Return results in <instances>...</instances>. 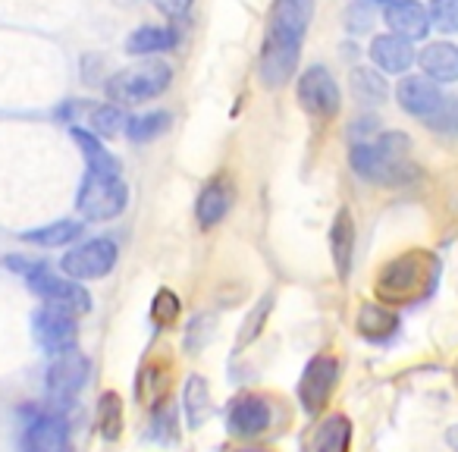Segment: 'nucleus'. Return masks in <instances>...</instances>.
Instances as JSON below:
<instances>
[{
  "mask_svg": "<svg viewBox=\"0 0 458 452\" xmlns=\"http://www.w3.org/2000/svg\"><path fill=\"white\" fill-rule=\"evenodd\" d=\"M314 20V0H274L264 29L258 79L267 89H283L295 76L308 26Z\"/></svg>",
  "mask_w": 458,
  "mask_h": 452,
  "instance_id": "f257e3e1",
  "label": "nucleus"
},
{
  "mask_svg": "<svg viewBox=\"0 0 458 452\" xmlns=\"http://www.w3.org/2000/svg\"><path fill=\"white\" fill-rule=\"evenodd\" d=\"M408 154H411V139L405 132H383L374 139L355 141L349 151V164L368 183L393 185L408 179V173H411Z\"/></svg>",
  "mask_w": 458,
  "mask_h": 452,
  "instance_id": "f03ea898",
  "label": "nucleus"
},
{
  "mask_svg": "<svg viewBox=\"0 0 458 452\" xmlns=\"http://www.w3.org/2000/svg\"><path fill=\"white\" fill-rule=\"evenodd\" d=\"M10 270H16L20 277H26L29 289L38 295L45 305L60 308V311H70V314H85L91 311V295L82 283L70 280V277H60L47 268L45 261H29V258H7Z\"/></svg>",
  "mask_w": 458,
  "mask_h": 452,
  "instance_id": "7ed1b4c3",
  "label": "nucleus"
},
{
  "mask_svg": "<svg viewBox=\"0 0 458 452\" xmlns=\"http://www.w3.org/2000/svg\"><path fill=\"white\" fill-rule=\"evenodd\" d=\"M129 189L120 170H85L76 208L85 220H114L126 210Z\"/></svg>",
  "mask_w": 458,
  "mask_h": 452,
  "instance_id": "20e7f679",
  "label": "nucleus"
},
{
  "mask_svg": "<svg viewBox=\"0 0 458 452\" xmlns=\"http://www.w3.org/2000/svg\"><path fill=\"white\" fill-rule=\"evenodd\" d=\"M173 82V66L164 60H145L135 64L129 70H120L116 76H110L107 82V98L114 104H145L160 98Z\"/></svg>",
  "mask_w": 458,
  "mask_h": 452,
  "instance_id": "39448f33",
  "label": "nucleus"
},
{
  "mask_svg": "<svg viewBox=\"0 0 458 452\" xmlns=\"http://www.w3.org/2000/svg\"><path fill=\"white\" fill-rule=\"evenodd\" d=\"M22 452H72L70 424L54 408H26V424L20 437Z\"/></svg>",
  "mask_w": 458,
  "mask_h": 452,
  "instance_id": "423d86ee",
  "label": "nucleus"
},
{
  "mask_svg": "<svg viewBox=\"0 0 458 452\" xmlns=\"http://www.w3.org/2000/svg\"><path fill=\"white\" fill-rule=\"evenodd\" d=\"M89 374H91V362L79 349L54 355V362L47 364V371H45L47 399H51L54 405H70V402L82 393L85 383H89Z\"/></svg>",
  "mask_w": 458,
  "mask_h": 452,
  "instance_id": "0eeeda50",
  "label": "nucleus"
},
{
  "mask_svg": "<svg viewBox=\"0 0 458 452\" xmlns=\"http://www.w3.org/2000/svg\"><path fill=\"white\" fill-rule=\"evenodd\" d=\"M430 277V258L418 255H402L395 261H389L386 268L380 270V280H377V293L386 302H408L418 295L420 283Z\"/></svg>",
  "mask_w": 458,
  "mask_h": 452,
  "instance_id": "6e6552de",
  "label": "nucleus"
},
{
  "mask_svg": "<svg viewBox=\"0 0 458 452\" xmlns=\"http://www.w3.org/2000/svg\"><path fill=\"white\" fill-rule=\"evenodd\" d=\"M295 91H299L301 110H305L308 116H314V120H330V116H336L339 107H343V95H339L336 79L320 64L308 66V70L301 72Z\"/></svg>",
  "mask_w": 458,
  "mask_h": 452,
  "instance_id": "1a4fd4ad",
  "label": "nucleus"
},
{
  "mask_svg": "<svg viewBox=\"0 0 458 452\" xmlns=\"http://www.w3.org/2000/svg\"><path fill=\"white\" fill-rule=\"evenodd\" d=\"M116 243L114 239H89V243L76 245L72 252H66L60 268L70 280L82 283V280H101L110 270L116 268Z\"/></svg>",
  "mask_w": 458,
  "mask_h": 452,
  "instance_id": "9d476101",
  "label": "nucleus"
},
{
  "mask_svg": "<svg viewBox=\"0 0 458 452\" xmlns=\"http://www.w3.org/2000/svg\"><path fill=\"white\" fill-rule=\"evenodd\" d=\"M339 383V362L333 355H327V352H320V355H314L311 362H308L305 374H301V383H299V399H301V408H305L308 414H318L327 408V402H330L333 389H336Z\"/></svg>",
  "mask_w": 458,
  "mask_h": 452,
  "instance_id": "9b49d317",
  "label": "nucleus"
},
{
  "mask_svg": "<svg viewBox=\"0 0 458 452\" xmlns=\"http://www.w3.org/2000/svg\"><path fill=\"white\" fill-rule=\"evenodd\" d=\"M32 333H35V343L51 358L60 355V352H70L76 349V339H79L76 314L45 305L32 314Z\"/></svg>",
  "mask_w": 458,
  "mask_h": 452,
  "instance_id": "f8f14e48",
  "label": "nucleus"
},
{
  "mask_svg": "<svg viewBox=\"0 0 458 452\" xmlns=\"http://www.w3.org/2000/svg\"><path fill=\"white\" fill-rule=\"evenodd\" d=\"M445 91L437 82H430L427 76H405L395 89V101L405 114H411L414 120L427 123L437 116V110L445 104Z\"/></svg>",
  "mask_w": 458,
  "mask_h": 452,
  "instance_id": "ddd939ff",
  "label": "nucleus"
},
{
  "mask_svg": "<svg viewBox=\"0 0 458 452\" xmlns=\"http://www.w3.org/2000/svg\"><path fill=\"white\" fill-rule=\"evenodd\" d=\"M274 421V412H270V402L264 396H239L233 405H229V414H226V427L233 437L239 439H255L261 437L264 431L270 427Z\"/></svg>",
  "mask_w": 458,
  "mask_h": 452,
  "instance_id": "4468645a",
  "label": "nucleus"
},
{
  "mask_svg": "<svg viewBox=\"0 0 458 452\" xmlns=\"http://www.w3.org/2000/svg\"><path fill=\"white\" fill-rule=\"evenodd\" d=\"M233 201H236V185L229 183V176H214L195 201L198 223H201L204 230L216 226L220 220H226V214L233 210Z\"/></svg>",
  "mask_w": 458,
  "mask_h": 452,
  "instance_id": "2eb2a0df",
  "label": "nucleus"
},
{
  "mask_svg": "<svg viewBox=\"0 0 458 452\" xmlns=\"http://www.w3.org/2000/svg\"><path fill=\"white\" fill-rule=\"evenodd\" d=\"M370 60H374L377 72H383V76H402V72L411 70L418 54H414L411 41L386 32V35H377V38L370 41Z\"/></svg>",
  "mask_w": 458,
  "mask_h": 452,
  "instance_id": "dca6fc26",
  "label": "nucleus"
},
{
  "mask_svg": "<svg viewBox=\"0 0 458 452\" xmlns=\"http://www.w3.org/2000/svg\"><path fill=\"white\" fill-rule=\"evenodd\" d=\"M383 20H386L389 35H399L405 41H420L430 32V16H427V7H420L418 0H399L393 7L383 10Z\"/></svg>",
  "mask_w": 458,
  "mask_h": 452,
  "instance_id": "f3484780",
  "label": "nucleus"
},
{
  "mask_svg": "<svg viewBox=\"0 0 458 452\" xmlns=\"http://www.w3.org/2000/svg\"><path fill=\"white\" fill-rule=\"evenodd\" d=\"M418 64L424 76L437 85L458 82V47L452 41H433L418 54Z\"/></svg>",
  "mask_w": 458,
  "mask_h": 452,
  "instance_id": "a211bd4d",
  "label": "nucleus"
},
{
  "mask_svg": "<svg viewBox=\"0 0 458 452\" xmlns=\"http://www.w3.org/2000/svg\"><path fill=\"white\" fill-rule=\"evenodd\" d=\"M330 252H333V264H336L339 280H349L352 255H355V220H352V210L349 208H339L336 220H333Z\"/></svg>",
  "mask_w": 458,
  "mask_h": 452,
  "instance_id": "6ab92c4d",
  "label": "nucleus"
},
{
  "mask_svg": "<svg viewBox=\"0 0 458 452\" xmlns=\"http://www.w3.org/2000/svg\"><path fill=\"white\" fill-rule=\"evenodd\" d=\"M179 45L176 29L170 26H141L126 38V54L132 57H154V54H166Z\"/></svg>",
  "mask_w": 458,
  "mask_h": 452,
  "instance_id": "aec40b11",
  "label": "nucleus"
},
{
  "mask_svg": "<svg viewBox=\"0 0 458 452\" xmlns=\"http://www.w3.org/2000/svg\"><path fill=\"white\" fill-rule=\"evenodd\" d=\"M182 412H185V424H189L191 431H198V427L210 418V387L201 374H191L189 380H185Z\"/></svg>",
  "mask_w": 458,
  "mask_h": 452,
  "instance_id": "412c9836",
  "label": "nucleus"
},
{
  "mask_svg": "<svg viewBox=\"0 0 458 452\" xmlns=\"http://www.w3.org/2000/svg\"><path fill=\"white\" fill-rule=\"evenodd\" d=\"M79 233H82V223L57 220L47 223V226H38V230L22 233V243L38 245V249H60V245H70L72 239H79Z\"/></svg>",
  "mask_w": 458,
  "mask_h": 452,
  "instance_id": "4be33fe9",
  "label": "nucleus"
},
{
  "mask_svg": "<svg viewBox=\"0 0 458 452\" xmlns=\"http://www.w3.org/2000/svg\"><path fill=\"white\" fill-rule=\"evenodd\" d=\"M352 95H355L358 104H368V107H374V104L386 101L389 85H386V79H383V72L355 70V72H352Z\"/></svg>",
  "mask_w": 458,
  "mask_h": 452,
  "instance_id": "5701e85b",
  "label": "nucleus"
},
{
  "mask_svg": "<svg viewBox=\"0 0 458 452\" xmlns=\"http://www.w3.org/2000/svg\"><path fill=\"white\" fill-rule=\"evenodd\" d=\"M70 135L76 139V145L82 148V158H85V164H89V170H120V160L98 141V135L85 132V129H79V126H72Z\"/></svg>",
  "mask_w": 458,
  "mask_h": 452,
  "instance_id": "b1692460",
  "label": "nucleus"
},
{
  "mask_svg": "<svg viewBox=\"0 0 458 452\" xmlns=\"http://www.w3.org/2000/svg\"><path fill=\"white\" fill-rule=\"evenodd\" d=\"M349 443H352L349 418L336 414V418H330L318 431V437H314V452H349Z\"/></svg>",
  "mask_w": 458,
  "mask_h": 452,
  "instance_id": "393cba45",
  "label": "nucleus"
},
{
  "mask_svg": "<svg viewBox=\"0 0 458 452\" xmlns=\"http://www.w3.org/2000/svg\"><path fill=\"white\" fill-rule=\"evenodd\" d=\"M393 330H395V318L383 305H377V302H368L358 311V333H364L368 339H386Z\"/></svg>",
  "mask_w": 458,
  "mask_h": 452,
  "instance_id": "a878e982",
  "label": "nucleus"
},
{
  "mask_svg": "<svg viewBox=\"0 0 458 452\" xmlns=\"http://www.w3.org/2000/svg\"><path fill=\"white\" fill-rule=\"evenodd\" d=\"M170 129V114L166 110H154V114H141L126 120V135L129 141H151L157 139L160 132Z\"/></svg>",
  "mask_w": 458,
  "mask_h": 452,
  "instance_id": "bb28decb",
  "label": "nucleus"
},
{
  "mask_svg": "<svg viewBox=\"0 0 458 452\" xmlns=\"http://www.w3.org/2000/svg\"><path fill=\"white\" fill-rule=\"evenodd\" d=\"M98 427H101L104 439H116L123 431V402L116 393H104L98 402Z\"/></svg>",
  "mask_w": 458,
  "mask_h": 452,
  "instance_id": "cd10ccee",
  "label": "nucleus"
},
{
  "mask_svg": "<svg viewBox=\"0 0 458 452\" xmlns=\"http://www.w3.org/2000/svg\"><path fill=\"white\" fill-rule=\"evenodd\" d=\"M267 314H270V295L261 302V305L251 308L249 318L242 320V327H239V337H236V349H249V345L261 337L264 324H267Z\"/></svg>",
  "mask_w": 458,
  "mask_h": 452,
  "instance_id": "c85d7f7f",
  "label": "nucleus"
},
{
  "mask_svg": "<svg viewBox=\"0 0 458 452\" xmlns=\"http://www.w3.org/2000/svg\"><path fill=\"white\" fill-rule=\"evenodd\" d=\"M427 16H430V29H437V32L443 35L458 32V0H430Z\"/></svg>",
  "mask_w": 458,
  "mask_h": 452,
  "instance_id": "c756f323",
  "label": "nucleus"
},
{
  "mask_svg": "<svg viewBox=\"0 0 458 452\" xmlns=\"http://www.w3.org/2000/svg\"><path fill=\"white\" fill-rule=\"evenodd\" d=\"M126 129V116H123V110L116 107V104H104V107H98L95 114H91V135H116Z\"/></svg>",
  "mask_w": 458,
  "mask_h": 452,
  "instance_id": "7c9ffc66",
  "label": "nucleus"
},
{
  "mask_svg": "<svg viewBox=\"0 0 458 452\" xmlns=\"http://www.w3.org/2000/svg\"><path fill=\"white\" fill-rule=\"evenodd\" d=\"M164 387H166V377H164V371H160V364H148V368L141 371L139 383H135V393H139V399L145 402V405H151V402H160Z\"/></svg>",
  "mask_w": 458,
  "mask_h": 452,
  "instance_id": "2f4dec72",
  "label": "nucleus"
},
{
  "mask_svg": "<svg viewBox=\"0 0 458 452\" xmlns=\"http://www.w3.org/2000/svg\"><path fill=\"white\" fill-rule=\"evenodd\" d=\"M430 132H439V135H458V98L449 95L445 98V104L437 110V116L433 120L424 123Z\"/></svg>",
  "mask_w": 458,
  "mask_h": 452,
  "instance_id": "473e14b6",
  "label": "nucleus"
},
{
  "mask_svg": "<svg viewBox=\"0 0 458 452\" xmlns=\"http://www.w3.org/2000/svg\"><path fill=\"white\" fill-rule=\"evenodd\" d=\"M210 333H214V318H210V314H198V318L185 327V345H189L191 352H198L210 339Z\"/></svg>",
  "mask_w": 458,
  "mask_h": 452,
  "instance_id": "72a5a7b5",
  "label": "nucleus"
},
{
  "mask_svg": "<svg viewBox=\"0 0 458 452\" xmlns=\"http://www.w3.org/2000/svg\"><path fill=\"white\" fill-rule=\"evenodd\" d=\"M179 299L170 293V289H160L157 299H154V320H160V324H173V320L179 318Z\"/></svg>",
  "mask_w": 458,
  "mask_h": 452,
  "instance_id": "f704fd0d",
  "label": "nucleus"
},
{
  "mask_svg": "<svg viewBox=\"0 0 458 452\" xmlns=\"http://www.w3.org/2000/svg\"><path fill=\"white\" fill-rule=\"evenodd\" d=\"M151 4L166 16H182V13H189V7H191V0H151Z\"/></svg>",
  "mask_w": 458,
  "mask_h": 452,
  "instance_id": "c9c22d12",
  "label": "nucleus"
},
{
  "mask_svg": "<svg viewBox=\"0 0 458 452\" xmlns=\"http://www.w3.org/2000/svg\"><path fill=\"white\" fill-rule=\"evenodd\" d=\"M368 4H380V7H393V4H399V0H368Z\"/></svg>",
  "mask_w": 458,
  "mask_h": 452,
  "instance_id": "e433bc0d",
  "label": "nucleus"
},
{
  "mask_svg": "<svg viewBox=\"0 0 458 452\" xmlns=\"http://www.w3.org/2000/svg\"><path fill=\"white\" fill-rule=\"evenodd\" d=\"M236 452H270V449H258V446H245V449H236Z\"/></svg>",
  "mask_w": 458,
  "mask_h": 452,
  "instance_id": "4c0bfd02",
  "label": "nucleus"
},
{
  "mask_svg": "<svg viewBox=\"0 0 458 452\" xmlns=\"http://www.w3.org/2000/svg\"><path fill=\"white\" fill-rule=\"evenodd\" d=\"M116 4H135V0H116Z\"/></svg>",
  "mask_w": 458,
  "mask_h": 452,
  "instance_id": "58836bf2",
  "label": "nucleus"
}]
</instances>
